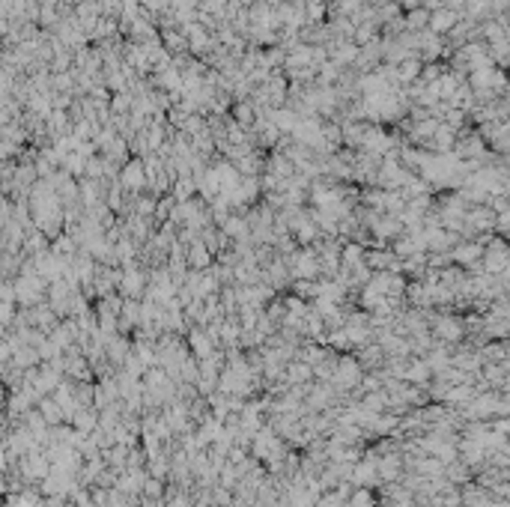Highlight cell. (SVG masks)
<instances>
[{"instance_id":"6da1fadb","label":"cell","mask_w":510,"mask_h":507,"mask_svg":"<svg viewBox=\"0 0 510 507\" xmlns=\"http://www.w3.org/2000/svg\"><path fill=\"white\" fill-rule=\"evenodd\" d=\"M117 182L126 188V192H141V188L149 182V173H146V161L144 158H132L126 168H120Z\"/></svg>"},{"instance_id":"7a4b0ae2","label":"cell","mask_w":510,"mask_h":507,"mask_svg":"<svg viewBox=\"0 0 510 507\" xmlns=\"http://www.w3.org/2000/svg\"><path fill=\"white\" fill-rule=\"evenodd\" d=\"M457 24H459V15H457L451 6H442V9H436V12L430 15V30L439 33V36H442V33H451Z\"/></svg>"},{"instance_id":"3957f363","label":"cell","mask_w":510,"mask_h":507,"mask_svg":"<svg viewBox=\"0 0 510 507\" xmlns=\"http://www.w3.org/2000/svg\"><path fill=\"white\" fill-rule=\"evenodd\" d=\"M430 15H433V12L424 9V6L409 9V12H406V30H409V33H424V27L430 30Z\"/></svg>"},{"instance_id":"277c9868","label":"cell","mask_w":510,"mask_h":507,"mask_svg":"<svg viewBox=\"0 0 510 507\" xmlns=\"http://www.w3.org/2000/svg\"><path fill=\"white\" fill-rule=\"evenodd\" d=\"M189 263L197 265V269H206V265H209V254H206L203 242H194V248L189 251Z\"/></svg>"},{"instance_id":"5b68a950","label":"cell","mask_w":510,"mask_h":507,"mask_svg":"<svg viewBox=\"0 0 510 507\" xmlns=\"http://www.w3.org/2000/svg\"><path fill=\"white\" fill-rule=\"evenodd\" d=\"M480 254H483V248H480V245H463V248H457L454 260H459V263H471V260H478Z\"/></svg>"},{"instance_id":"8992f818","label":"cell","mask_w":510,"mask_h":507,"mask_svg":"<svg viewBox=\"0 0 510 507\" xmlns=\"http://www.w3.org/2000/svg\"><path fill=\"white\" fill-rule=\"evenodd\" d=\"M350 507H370V496H367V492H355Z\"/></svg>"}]
</instances>
